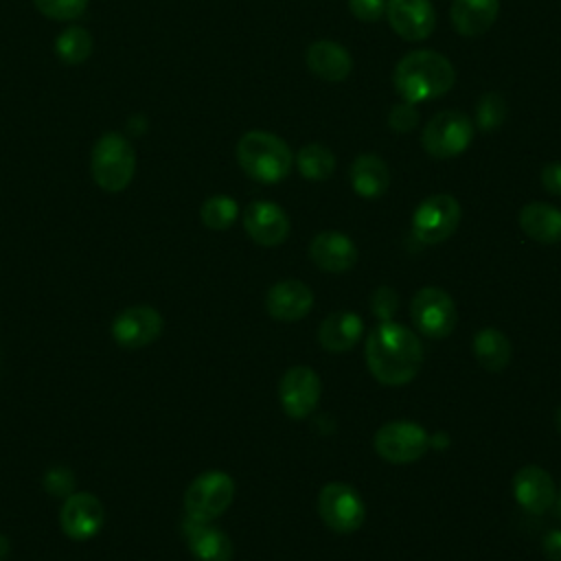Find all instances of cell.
I'll list each match as a JSON object with an SVG mask.
<instances>
[{"label":"cell","instance_id":"cell-28","mask_svg":"<svg viewBox=\"0 0 561 561\" xmlns=\"http://www.w3.org/2000/svg\"><path fill=\"white\" fill-rule=\"evenodd\" d=\"M239 215V206L232 197L228 195H213L208 197L204 204H202V210H199V217H202V224L210 230H226L234 224Z\"/></svg>","mask_w":561,"mask_h":561},{"label":"cell","instance_id":"cell-38","mask_svg":"<svg viewBox=\"0 0 561 561\" xmlns=\"http://www.w3.org/2000/svg\"><path fill=\"white\" fill-rule=\"evenodd\" d=\"M554 511H557V517L561 519V489H559V493H557V497H554Z\"/></svg>","mask_w":561,"mask_h":561},{"label":"cell","instance_id":"cell-7","mask_svg":"<svg viewBox=\"0 0 561 561\" xmlns=\"http://www.w3.org/2000/svg\"><path fill=\"white\" fill-rule=\"evenodd\" d=\"M460 204L454 195L436 193L425 197L412 215V232L421 243L436 245L447 241L460 224Z\"/></svg>","mask_w":561,"mask_h":561},{"label":"cell","instance_id":"cell-2","mask_svg":"<svg viewBox=\"0 0 561 561\" xmlns=\"http://www.w3.org/2000/svg\"><path fill=\"white\" fill-rule=\"evenodd\" d=\"M394 90L408 103H423L447 94L456 81L454 66L436 50H412L394 66Z\"/></svg>","mask_w":561,"mask_h":561},{"label":"cell","instance_id":"cell-22","mask_svg":"<svg viewBox=\"0 0 561 561\" xmlns=\"http://www.w3.org/2000/svg\"><path fill=\"white\" fill-rule=\"evenodd\" d=\"M500 13V0H454L451 24L465 37H478L486 33Z\"/></svg>","mask_w":561,"mask_h":561},{"label":"cell","instance_id":"cell-8","mask_svg":"<svg viewBox=\"0 0 561 561\" xmlns=\"http://www.w3.org/2000/svg\"><path fill=\"white\" fill-rule=\"evenodd\" d=\"M234 497V480L224 471H206L197 476L184 493L186 517L213 522L219 517Z\"/></svg>","mask_w":561,"mask_h":561},{"label":"cell","instance_id":"cell-14","mask_svg":"<svg viewBox=\"0 0 561 561\" xmlns=\"http://www.w3.org/2000/svg\"><path fill=\"white\" fill-rule=\"evenodd\" d=\"M513 497L528 515H543L552 508L557 486L552 476L539 465H524L513 476Z\"/></svg>","mask_w":561,"mask_h":561},{"label":"cell","instance_id":"cell-9","mask_svg":"<svg viewBox=\"0 0 561 561\" xmlns=\"http://www.w3.org/2000/svg\"><path fill=\"white\" fill-rule=\"evenodd\" d=\"M373 445L383 460L392 465H408L425 456L430 449V434L419 423L390 421L377 430Z\"/></svg>","mask_w":561,"mask_h":561},{"label":"cell","instance_id":"cell-21","mask_svg":"<svg viewBox=\"0 0 561 561\" xmlns=\"http://www.w3.org/2000/svg\"><path fill=\"white\" fill-rule=\"evenodd\" d=\"M364 333V322L359 313L342 309L329 313L318 329V342L322 348L331 353H344L351 351Z\"/></svg>","mask_w":561,"mask_h":561},{"label":"cell","instance_id":"cell-37","mask_svg":"<svg viewBox=\"0 0 561 561\" xmlns=\"http://www.w3.org/2000/svg\"><path fill=\"white\" fill-rule=\"evenodd\" d=\"M7 554H9V541H7L4 535H0V561H2Z\"/></svg>","mask_w":561,"mask_h":561},{"label":"cell","instance_id":"cell-25","mask_svg":"<svg viewBox=\"0 0 561 561\" xmlns=\"http://www.w3.org/2000/svg\"><path fill=\"white\" fill-rule=\"evenodd\" d=\"M473 355L489 373H500L508 366L513 346L511 340L495 327H484L473 335Z\"/></svg>","mask_w":561,"mask_h":561},{"label":"cell","instance_id":"cell-17","mask_svg":"<svg viewBox=\"0 0 561 561\" xmlns=\"http://www.w3.org/2000/svg\"><path fill=\"white\" fill-rule=\"evenodd\" d=\"M313 307V291L307 283L289 278L272 285L265 294V311L280 322H296Z\"/></svg>","mask_w":561,"mask_h":561},{"label":"cell","instance_id":"cell-13","mask_svg":"<svg viewBox=\"0 0 561 561\" xmlns=\"http://www.w3.org/2000/svg\"><path fill=\"white\" fill-rule=\"evenodd\" d=\"M61 530L77 541L92 539L105 524V508L92 493H70L59 511Z\"/></svg>","mask_w":561,"mask_h":561},{"label":"cell","instance_id":"cell-23","mask_svg":"<svg viewBox=\"0 0 561 561\" xmlns=\"http://www.w3.org/2000/svg\"><path fill=\"white\" fill-rule=\"evenodd\" d=\"M519 228L526 237L539 243L561 241V210L546 202H530L519 210Z\"/></svg>","mask_w":561,"mask_h":561},{"label":"cell","instance_id":"cell-29","mask_svg":"<svg viewBox=\"0 0 561 561\" xmlns=\"http://www.w3.org/2000/svg\"><path fill=\"white\" fill-rule=\"evenodd\" d=\"M506 101L500 92H484L476 103V125L480 131H495L506 121Z\"/></svg>","mask_w":561,"mask_h":561},{"label":"cell","instance_id":"cell-12","mask_svg":"<svg viewBox=\"0 0 561 561\" xmlns=\"http://www.w3.org/2000/svg\"><path fill=\"white\" fill-rule=\"evenodd\" d=\"M162 327L164 320L158 309L149 305H134L114 318L112 337L123 348H142L160 337Z\"/></svg>","mask_w":561,"mask_h":561},{"label":"cell","instance_id":"cell-3","mask_svg":"<svg viewBox=\"0 0 561 561\" xmlns=\"http://www.w3.org/2000/svg\"><path fill=\"white\" fill-rule=\"evenodd\" d=\"M237 160L248 178L261 184H276L289 175L294 156L280 136L252 129L239 138Z\"/></svg>","mask_w":561,"mask_h":561},{"label":"cell","instance_id":"cell-32","mask_svg":"<svg viewBox=\"0 0 561 561\" xmlns=\"http://www.w3.org/2000/svg\"><path fill=\"white\" fill-rule=\"evenodd\" d=\"M370 309L379 320H390L399 309V296L392 287L381 285L370 294Z\"/></svg>","mask_w":561,"mask_h":561},{"label":"cell","instance_id":"cell-15","mask_svg":"<svg viewBox=\"0 0 561 561\" xmlns=\"http://www.w3.org/2000/svg\"><path fill=\"white\" fill-rule=\"evenodd\" d=\"M386 18L392 31L405 42L425 39L436 24L430 0H386Z\"/></svg>","mask_w":561,"mask_h":561},{"label":"cell","instance_id":"cell-1","mask_svg":"<svg viewBox=\"0 0 561 561\" xmlns=\"http://www.w3.org/2000/svg\"><path fill=\"white\" fill-rule=\"evenodd\" d=\"M366 364L386 386L410 383L423 364V344L408 327L381 320L366 337Z\"/></svg>","mask_w":561,"mask_h":561},{"label":"cell","instance_id":"cell-19","mask_svg":"<svg viewBox=\"0 0 561 561\" xmlns=\"http://www.w3.org/2000/svg\"><path fill=\"white\" fill-rule=\"evenodd\" d=\"M182 535L186 539L188 550L199 561H230L232 559V541L221 530L210 526V522H199L186 517L182 524Z\"/></svg>","mask_w":561,"mask_h":561},{"label":"cell","instance_id":"cell-31","mask_svg":"<svg viewBox=\"0 0 561 561\" xmlns=\"http://www.w3.org/2000/svg\"><path fill=\"white\" fill-rule=\"evenodd\" d=\"M419 123V110L414 103L401 101L397 105H392V110L388 112V125L390 129L399 131V134H408L416 127Z\"/></svg>","mask_w":561,"mask_h":561},{"label":"cell","instance_id":"cell-11","mask_svg":"<svg viewBox=\"0 0 561 561\" xmlns=\"http://www.w3.org/2000/svg\"><path fill=\"white\" fill-rule=\"evenodd\" d=\"M320 394L322 381L313 368L291 366L289 370H285L278 386V397L287 416L307 419L316 410Z\"/></svg>","mask_w":561,"mask_h":561},{"label":"cell","instance_id":"cell-20","mask_svg":"<svg viewBox=\"0 0 561 561\" xmlns=\"http://www.w3.org/2000/svg\"><path fill=\"white\" fill-rule=\"evenodd\" d=\"M309 70L331 83L344 81L353 70V59L348 50L331 39H318L313 42L305 53Z\"/></svg>","mask_w":561,"mask_h":561},{"label":"cell","instance_id":"cell-36","mask_svg":"<svg viewBox=\"0 0 561 561\" xmlns=\"http://www.w3.org/2000/svg\"><path fill=\"white\" fill-rule=\"evenodd\" d=\"M541 550L550 561H561V530H548L541 539Z\"/></svg>","mask_w":561,"mask_h":561},{"label":"cell","instance_id":"cell-33","mask_svg":"<svg viewBox=\"0 0 561 561\" xmlns=\"http://www.w3.org/2000/svg\"><path fill=\"white\" fill-rule=\"evenodd\" d=\"M75 476L70 469L66 467H53L46 478H44V484L46 489L53 493V495H61V497H68L72 493V482Z\"/></svg>","mask_w":561,"mask_h":561},{"label":"cell","instance_id":"cell-24","mask_svg":"<svg viewBox=\"0 0 561 561\" xmlns=\"http://www.w3.org/2000/svg\"><path fill=\"white\" fill-rule=\"evenodd\" d=\"M388 164L375 153H362L351 164V186L359 197L375 199L388 191Z\"/></svg>","mask_w":561,"mask_h":561},{"label":"cell","instance_id":"cell-34","mask_svg":"<svg viewBox=\"0 0 561 561\" xmlns=\"http://www.w3.org/2000/svg\"><path fill=\"white\" fill-rule=\"evenodd\" d=\"M351 13L362 22H375L386 13V0H348Z\"/></svg>","mask_w":561,"mask_h":561},{"label":"cell","instance_id":"cell-35","mask_svg":"<svg viewBox=\"0 0 561 561\" xmlns=\"http://www.w3.org/2000/svg\"><path fill=\"white\" fill-rule=\"evenodd\" d=\"M541 186L552 195H561V162H548L541 169Z\"/></svg>","mask_w":561,"mask_h":561},{"label":"cell","instance_id":"cell-27","mask_svg":"<svg viewBox=\"0 0 561 561\" xmlns=\"http://www.w3.org/2000/svg\"><path fill=\"white\" fill-rule=\"evenodd\" d=\"M55 50L61 61L66 64H81L90 57L92 53V37L85 28L81 26H70L59 33L55 39Z\"/></svg>","mask_w":561,"mask_h":561},{"label":"cell","instance_id":"cell-16","mask_svg":"<svg viewBox=\"0 0 561 561\" xmlns=\"http://www.w3.org/2000/svg\"><path fill=\"white\" fill-rule=\"evenodd\" d=\"M243 228L259 245H280L289 237V217L278 204L259 199L245 206Z\"/></svg>","mask_w":561,"mask_h":561},{"label":"cell","instance_id":"cell-4","mask_svg":"<svg viewBox=\"0 0 561 561\" xmlns=\"http://www.w3.org/2000/svg\"><path fill=\"white\" fill-rule=\"evenodd\" d=\"M90 169L94 182L110 193L123 191L136 171V151L121 134H103L90 158Z\"/></svg>","mask_w":561,"mask_h":561},{"label":"cell","instance_id":"cell-5","mask_svg":"<svg viewBox=\"0 0 561 561\" xmlns=\"http://www.w3.org/2000/svg\"><path fill=\"white\" fill-rule=\"evenodd\" d=\"M473 140L471 121L456 110H443L430 118L423 127L421 145L423 149L438 160L460 156Z\"/></svg>","mask_w":561,"mask_h":561},{"label":"cell","instance_id":"cell-26","mask_svg":"<svg viewBox=\"0 0 561 561\" xmlns=\"http://www.w3.org/2000/svg\"><path fill=\"white\" fill-rule=\"evenodd\" d=\"M296 167L302 178L320 182V180H327L333 175L335 156L329 147H324L320 142H309V145L300 147V151L296 156Z\"/></svg>","mask_w":561,"mask_h":561},{"label":"cell","instance_id":"cell-30","mask_svg":"<svg viewBox=\"0 0 561 561\" xmlns=\"http://www.w3.org/2000/svg\"><path fill=\"white\" fill-rule=\"evenodd\" d=\"M33 4L46 18L72 20V18H79L85 11L88 0H33Z\"/></svg>","mask_w":561,"mask_h":561},{"label":"cell","instance_id":"cell-39","mask_svg":"<svg viewBox=\"0 0 561 561\" xmlns=\"http://www.w3.org/2000/svg\"><path fill=\"white\" fill-rule=\"evenodd\" d=\"M554 423H557V430H559V434H561V405L557 408V414H554Z\"/></svg>","mask_w":561,"mask_h":561},{"label":"cell","instance_id":"cell-18","mask_svg":"<svg viewBox=\"0 0 561 561\" xmlns=\"http://www.w3.org/2000/svg\"><path fill=\"white\" fill-rule=\"evenodd\" d=\"M309 256L320 270L329 274H342L357 263L359 252L357 245L344 232L324 230L311 239Z\"/></svg>","mask_w":561,"mask_h":561},{"label":"cell","instance_id":"cell-10","mask_svg":"<svg viewBox=\"0 0 561 561\" xmlns=\"http://www.w3.org/2000/svg\"><path fill=\"white\" fill-rule=\"evenodd\" d=\"M318 513L337 535L355 533L366 517L362 495L346 482H329L318 493Z\"/></svg>","mask_w":561,"mask_h":561},{"label":"cell","instance_id":"cell-6","mask_svg":"<svg viewBox=\"0 0 561 561\" xmlns=\"http://www.w3.org/2000/svg\"><path fill=\"white\" fill-rule=\"evenodd\" d=\"M410 318L419 333L432 340L447 337L458 322L454 298L434 285L421 287L410 302Z\"/></svg>","mask_w":561,"mask_h":561}]
</instances>
